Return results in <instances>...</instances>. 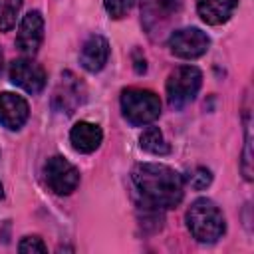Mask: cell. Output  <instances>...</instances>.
I'll list each match as a JSON object with an SVG mask.
<instances>
[{
	"mask_svg": "<svg viewBox=\"0 0 254 254\" xmlns=\"http://www.w3.org/2000/svg\"><path fill=\"white\" fill-rule=\"evenodd\" d=\"M135 189L143 200L155 208H173L183 200V177L161 163H139L131 173Z\"/></svg>",
	"mask_w": 254,
	"mask_h": 254,
	"instance_id": "6da1fadb",
	"label": "cell"
},
{
	"mask_svg": "<svg viewBox=\"0 0 254 254\" xmlns=\"http://www.w3.org/2000/svg\"><path fill=\"white\" fill-rule=\"evenodd\" d=\"M187 226L192 238L204 244L216 242L226 230V222L220 208L208 198H196L190 204V208L187 210Z\"/></svg>",
	"mask_w": 254,
	"mask_h": 254,
	"instance_id": "7a4b0ae2",
	"label": "cell"
},
{
	"mask_svg": "<svg viewBox=\"0 0 254 254\" xmlns=\"http://www.w3.org/2000/svg\"><path fill=\"white\" fill-rule=\"evenodd\" d=\"M121 111L123 117L135 127L151 125L161 115V99L149 89L129 87L121 93Z\"/></svg>",
	"mask_w": 254,
	"mask_h": 254,
	"instance_id": "3957f363",
	"label": "cell"
},
{
	"mask_svg": "<svg viewBox=\"0 0 254 254\" xmlns=\"http://www.w3.org/2000/svg\"><path fill=\"white\" fill-rule=\"evenodd\" d=\"M202 83V73L194 65H181L167 77V99L169 105L175 109H183L189 105Z\"/></svg>",
	"mask_w": 254,
	"mask_h": 254,
	"instance_id": "277c9868",
	"label": "cell"
},
{
	"mask_svg": "<svg viewBox=\"0 0 254 254\" xmlns=\"http://www.w3.org/2000/svg\"><path fill=\"white\" fill-rule=\"evenodd\" d=\"M179 12L181 0H141V22L153 40L169 30Z\"/></svg>",
	"mask_w": 254,
	"mask_h": 254,
	"instance_id": "5b68a950",
	"label": "cell"
},
{
	"mask_svg": "<svg viewBox=\"0 0 254 254\" xmlns=\"http://www.w3.org/2000/svg\"><path fill=\"white\" fill-rule=\"evenodd\" d=\"M44 177L56 194H71L79 185V171L60 155H54L46 161Z\"/></svg>",
	"mask_w": 254,
	"mask_h": 254,
	"instance_id": "8992f818",
	"label": "cell"
},
{
	"mask_svg": "<svg viewBox=\"0 0 254 254\" xmlns=\"http://www.w3.org/2000/svg\"><path fill=\"white\" fill-rule=\"evenodd\" d=\"M169 48L177 58L183 60H194L206 54L210 46V38L200 28H181L171 32L169 36Z\"/></svg>",
	"mask_w": 254,
	"mask_h": 254,
	"instance_id": "52a82bcc",
	"label": "cell"
},
{
	"mask_svg": "<svg viewBox=\"0 0 254 254\" xmlns=\"http://www.w3.org/2000/svg\"><path fill=\"white\" fill-rule=\"evenodd\" d=\"M8 73H10V81H12L14 85L22 87L24 91H28V93H32V95L40 93V91L46 87V79H48L46 69H44L38 62L30 60V58L14 60V62L10 64Z\"/></svg>",
	"mask_w": 254,
	"mask_h": 254,
	"instance_id": "ba28073f",
	"label": "cell"
},
{
	"mask_svg": "<svg viewBox=\"0 0 254 254\" xmlns=\"http://www.w3.org/2000/svg\"><path fill=\"white\" fill-rule=\"evenodd\" d=\"M44 40V18L38 10H30L18 28L16 46L24 56H34Z\"/></svg>",
	"mask_w": 254,
	"mask_h": 254,
	"instance_id": "9c48e42d",
	"label": "cell"
},
{
	"mask_svg": "<svg viewBox=\"0 0 254 254\" xmlns=\"http://www.w3.org/2000/svg\"><path fill=\"white\" fill-rule=\"evenodd\" d=\"M30 115V105L22 95H16L12 91H2L0 93V125L18 131Z\"/></svg>",
	"mask_w": 254,
	"mask_h": 254,
	"instance_id": "30bf717a",
	"label": "cell"
},
{
	"mask_svg": "<svg viewBox=\"0 0 254 254\" xmlns=\"http://www.w3.org/2000/svg\"><path fill=\"white\" fill-rule=\"evenodd\" d=\"M83 85L81 81L71 73L65 71L62 73V81L58 85V89L54 91V107L62 113H73V109L83 101Z\"/></svg>",
	"mask_w": 254,
	"mask_h": 254,
	"instance_id": "8fae6325",
	"label": "cell"
},
{
	"mask_svg": "<svg viewBox=\"0 0 254 254\" xmlns=\"http://www.w3.org/2000/svg\"><path fill=\"white\" fill-rule=\"evenodd\" d=\"M109 60V42L99 36V34H93L89 36L83 46H81V52H79V64L83 69L95 73L99 69H103V65L107 64Z\"/></svg>",
	"mask_w": 254,
	"mask_h": 254,
	"instance_id": "7c38bea8",
	"label": "cell"
},
{
	"mask_svg": "<svg viewBox=\"0 0 254 254\" xmlns=\"http://www.w3.org/2000/svg\"><path fill=\"white\" fill-rule=\"evenodd\" d=\"M103 141V131L99 125L89 121H77L69 131V143L77 153H93Z\"/></svg>",
	"mask_w": 254,
	"mask_h": 254,
	"instance_id": "4fadbf2b",
	"label": "cell"
},
{
	"mask_svg": "<svg viewBox=\"0 0 254 254\" xmlns=\"http://www.w3.org/2000/svg\"><path fill=\"white\" fill-rule=\"evenodd\" d=\"M238 6V0H198L196 12L202 22L210 26H220L230 20Z\"/></svg>",
	"mask_w": 254,
	"mask_h": 254,
	"instance_id": "5bb4252c",
	"label": "cell"
},
{
	"mask_svg": "<svg viewBox=\"0 0 254 254\" xmlns=\"http://www.w3.org/2000/svg\"><path fill=\"white\" fill-rule=\"evenodd\" d=\"M139 145H141V149H145V151L151 153V155H167V153L171 151V147H169V143L165 141L161 129H159V127H153V125L147 127V129L141 133Z\"/></svg>",
	"mask_w": 254,
	"mask_h": 254,
	"instance_id": "9a60e30c",
	"label": "cell"
},
{
	"mask_svg": "<svg viewBox=\"0 0 254 254\" xmlns=\"http://www.w3.org/2000/svg\"><path fill=\"white\" fill-rule=\"evenodd\" d=\"M20 10L22 0H0V32H8L16 26Z\"/></svg>",
	"mask_w": 254,
	"mask_h": 254,
	"instance_id": "2e32d148",
	"label": "cell"
},
{
	"mask_svg": "<svg viewBox=\"0 0 254 254\" xmlns=\"http://www.w3.org/2000/svg\"><path fill=\"white\" fill-rule=\"evenodd\" d=\"M103 6H105V10L111 18L119 20L135 6V0H103Z\"/></svg>",
	"mask_w": 254,
	"mask_h": 254,
	"instance_id": "e0dca14e",
	"label": "cell"
},
{
	"mask_svg": "<svg viewBox=\"0 0 254 254\" xmlns=\"http://www.w3.org/2000/svg\"><path fill=\"white\" fill-rule=\"evenodd\" d=\"M212 183V173L204 167H196L190 175H189V185L194 189V190H202L206 189L208 185Z\"/></svg>",
	"mask_w": 254,
	"mask_h": 254,
	"instance_id": "ac0fdd59",
	"label": "cell"
},
{
	"mask_svg": "<svg viewBox=\"0 0 254 254\" xmlns=\"http://www.w3.org/2000/svg\"><path fill=\"white\" fill-rule=\"evenodd\" d=\"M18 250L22 254H36V252H48V246L44 244V240L40 236H24L18 244Z\"/></svg>",
	"mask_w": 254,
	"mask_h": 254,
	"instance_id": "d6986e66",
	"label": "cell"
},
{
	"mask_svg": "<svg viewBox=\"0 0 254 254\" xmlns=\"http://www.w3.org/2000/svg\"><path fill=\"white\" fill-rule=\"evenodd\" d=\"M2 65H4V56H2V50H0V73H2Z\"/></svg>",
	"mask_w": 254,
	"mask_h": 254,
	"instance_id": "ffe728a7",
	"label": "cell"
},
{
	"mask_svg": "<svg viewBox=\"0 0 254 254\" xmlns=\"http://www.w3.org/2000/svg\"><path fill=\"white\" fill-rule=\"evenodd\" d=\"M2 194H4V190H2V183H0V198H2Z\"/></svg>",
	"mask_w": 254,
	"mask_h": 254,
	"instance_id": "44dd1931",
	"label": "cell"
}]
</instances>
